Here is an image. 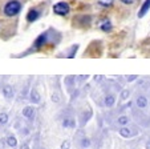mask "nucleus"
I'll return each instance as SVG.
<instances>
[{"mask_svg":"<svg viewBox=\"0 0 150 149\" xmlns=\"http://www.w3.org/2000/svg\"><path fill=\"white\" fill-rule=\"evenodd\" d=\"M60 149H71V141L69 140L62 141L61 145H60Z\"/></svg>","mask_w":150,"mask_h":149,"instance_id":"25","label":"nucleus"},{"mask_svg":"<svg viewBox=\"0 0 150 149\" xmlns=\"http://www.w3.org/2000/svg\"><path fill=\"white\" fill-rule=\"evenodd\" d=\"M1 93H3V96L7 98V100H11V98H13V96H15L13 88H12L11 85H4V87L1 88Z\"/></svg>","mask_w":150,"mask_h":149,"instance_id":"9","label":"nucleus"},{"mask_svg":"<svg viewBox=\"0 0 150 149\" xmlns=\"http://www.w3.org/2000/svg\"><path fill=\"white\" fill-rule=\"evenodd\" d=\"M91 116H92V111H89L88 115H86V112L81 113V116H80V120H81V121H80V125L82 127V125H84V124L86 123V121H88L89 118H91Z\"/></svg>","mask_w":150,"mask_h":149,"instance_id":"18","label":"nucleus"},{"mask_svg":"<svg viewBox=\"0 0 150 149\" xmlns=\"http://www.w3.org/2000/svg\"><path fill=\"white\" fill-rule=\"evenodd\" d=\"M69 4L65 3V1H60V3L54 4L53 6V12L56 15H60V16H65V15L69 14Z\"/></svg>","mask_w":150,"mask_h":149,"instance_id":"3","label":"nucleus"},{"mask_svg":"<svg viewBox=\"0 0 150 149\" xmlns=\"http://www.w3.org/2000/svg\"><path fill=\"white\" fill-rule=\"evenodd\" d=\"M104 104L106 108H112L116 104V96H114L113 93H106L104 97Z\"/></svg>","mask_w":150,"mask_h":149,"instance_id":"8","label":"nucleus"},{"mask_svg":"<svg viewBox=\"0 0 150 149\" xmlns=\"http://www.w3.org/2000/svg\"><path fill=\"white\" fill-rule=\"evenodd\" d=\"M94 80H96V83H102V81H105L104 76H96V77H94Z\"/></svg>","mask_w":150,"mask_h":149,"instance_id":"27","label":"nucleus"},{"mask_svg":"<svg viewBox=\"0 0 150 149\" xmlns=\"http://www.w3.org/2000/svg\"><path fill=\"white\" fill-rule=\"evenodd\" d=\"M7 146V141L6 140H0V149H4Z\"/></svg>","mask_w":150,"mask_h":149,"instance_id":"28","label":"nucleus"},{"mask_svg":"<svg viewBox=\"0 0 150 149\" xmlns=\"http://www.w3.org/2000/svg\"><path fill=\"white\" fill-rule=\"evenodd\" d=\"M20 9H21L20 1H17V0H9L8 3L4 6V14H6V16L12 17V16H16L20 12Z\"/></svg>","mask_w":150,"mask_h":149,"instance_id":"1","label":"nucleus"},{"mask_svg":"<svg viewBox=\"0 0 150 149\" xmlns=\"http://www.w3.org/2000/svg\"><path fill=\"white\" fill-rule=\"evenodd\" d=\"M6 141H7V145L11 146V148H16L17 146V140H16V137H15L13 135H9L8 137L6 138Z\"/></svg>","mask_w":150,"mask_h":149,"instance_id":"17","label":"nucleus"},{"mask_svg":"<svg viewBox=\"0 0 150 149\" xmlns=\"http://www.w3.org/2000/svg\"><path fill=\"white\" fill-rule=\"evenodd\" d=\"M77 49H79V45H73V47L71 48V52H69V53H68V56H67V57H69V59H72V57H74V55H76Z\"/></svg>","mask_w":150,"mask_h":149,"instance_id":"24","label":"nucleus"},{"mask_svg":"<svg viewBox=\"0 0 150 149\" xmlns=\"http://www.w3.org/2000/svg\"><path fill=\"white\" fill-rule=\"evenodd\" d=\"M40 149H44V148H40Z\"/></svg>","mask_w":150,"mask_h":149,"instance_id":"33","label":"nucleus"},{"mask_svg":"<svg viewBox=\"0 0 150 149\" xmlns=\"http://www.w3.org/2000/svg\"><path fill=\"white\" fill-rule=\"evenodd\" d=\"M35 115H36V111L35 107H25L23 109V116L27 118L28 121H33L35 120Z\"/></svg>","mask_w":150,"mask_h":149,"instance_id":"7","label":"nucleus"},{"mask_svg":"<svg viewBox=\"0 0 150 149\" xmlns=\"http://www.w3.org/2000/svg\"><path fill=\"white\" fill-rule=\"evenodd\" d=\"M137 79V76H126V81H134V80Z\"/></svg>","mask_w":150,"mask_h":149,"instance_id":"29","label":"nucleus"},{"mask_svg":"<svg viewBox=\"0 0 150 149\" xmlns=\"http://www.w3.org/2000/svg\"><path fill=\"white\" fill-rule=\"evenodd\" d=\"M116 123H117V125H120V127H125V125H129V124H130V118H129V116L122 115V116H118V117L116 118Z\"/></svg>","mask_w":150,"mask_h":149,"instance_id":"11","label":"nucleus"},{"mask_svg":"<svg viewBox=\"0 0 150 149\" xmlns=\"http://www.w3.org/2000/svg\"><path fill=\"white\" fill-rule=\"evenodd\" d=\"M29 101L32 103V104H39L40 101H41V96H40L39 91L36 89V88H32L31 92H29Z\"/></svg>","mask_w":150,"mask_h":149,"instance_id":"6","label":"nucleus"},{"mask_svg":"<svg viewBox=\"0 0 150 149\" xmlns=\"http://www.w3.org/2000/svg\"><path fill=\"white\" fill-rule=\"evenodd\" d=\"M136 104L137 107H138V109H146L147 105H149V98H147V96L145 95H138L136 97Z\"/></svg>","mask_w":150,"mask_h":149,"instance_id":"5","label":"nucleus"},{"mask_svg":"<svg viewBox=\"0 0 150 149\" xmlns=\"http://www.w3.org/2000/svg\"><path fill=\"white\" fill-rule=\"evenodd\" d=\"M145 148H146V149H150V140H147V143H146V145H145Z\"/></svg>","mask_w":150,"mask_h":149,"instance_id":"32","label":"nucleus"},{"mask_svg":"<svg viewBox=\"0 0 150 149\" xmlns=\"http://www.w3.org/2000/svg\"><path fill=\"white\" fill-rule=\"evenodd\" d=\"M39 16H40V12L37 11V9H29V12L27 14V20H28L29 23L36 21V20L39 19Z\"/></svg>","mask_w":150,"mask_h":149,"instance_id":"12","label":"nucleus"},{"mask_svg":"<svg viewBox=\"0 0 150 149\" xmlns=\"http://www.w3.org/2000/svg\"><path fill=\"white\" fill-rule=\"evenodd\" d=\"M113 0H98V4L101 7H110Z\"/></svg>","mask_w":150,"mask_h":149,"instance_id":"23","label":"nucleus"},{"mask_svg":"<svg viewBox=\"0 0 150 149\" xmlns=\"http://www.w3.org/2000/svg\"><path fill=\"white\" fill-rule=\"evenodd\" d=\"M77 144H79V146L81 149H86V148H89L91 146V140H89L86 136H84V137H81L80 140H77Z\"/></svg>","mask_w":150,"mask_h":149,"instance_id":"14","label":"nucleus"},{"mask_svg":"<svg viewBox=\"0 0 150 149\" xmlns=\"http://www.w3.org/2000/svg\"><path fill=\"white\" fill-rule=\"evenodd\" d=\"M8 115H7L6 112H1L0 113V124H1V125H6L7 123H8Z\"/></svg>","mask_w":150,"mask_h":149,"instance_id":"20","label":"nucleus"},{"mask_svg":"<svg viewBox=\"0 0 150 149\" xmlns=\"http://www.w3.org/2000/svg\"><path fill=\"white\" fill-rule=\"evenodd\" d=\"M133 115H134V117L137 118V121L141 124L142 127H149L150 125V118L147 117L144 112H142V109H139V113H138V109L133 111Z\"/></svg>","mask_w":150,"mask_h":149,"instance_id":"4","label":"nucleus"},{"mask_svg":"<svg viewBox=\"0 0 150 149\" xmlns=\"http://www.w3.org/2000/svg\"><path fill=\"white\" fill-rule=\"evenodd\" d=\"M65 85L68 87V91L71 92V91L74 88V85H76V79H74L73 76H68V77H65Z\"/></svg>","mask_w":150,"mask_h":149,"instance_id":"15","label":"nucleus"},{"mask_svg":"<svg viewBox=\"0 0 150 149\" xmlns=\"http://www.w3.org/2000/svg\"><path fill=\"white\" fill-rule=\"evenodd\" d=\"M120 135H121V137L124 138H132L134 137L136 135H138V129H137L136 125H125V127H121L120 128Z\"/></svg>","mask_w":150,"mask_h":149,"instance_id":"2","label":"nucleus"},{"mask_svg":"<svg viewBox=\"0 0 150 149\" xmlns=\"http://www.w3.org/2000/svg\"><path fill=\"white\" fill-rule=\"evenodd\" d=\"M129 96H130V91H129V89H122L121 91V95H120V98H121L122 101H125V100H127V98H129Z\"/></svg>","mask_w":150,"mask_h":149,"instance_id":"19","label":"nucleus"},{"mask_svg":"<svg viewBox=\"0 0 150 149\" xmlns=\"http://www.w3.org/2000/svg\"><path fill=\"white\" fill-rule=\"evenodd\" d=\"M20 135L21 136H28L29 135V129L28 128H21V129H20Z\"/></svg>","mask_w":150,"mask_h":149,"instance_id":"26","label":"nucleus"},{"mask_svg":"<svg viewBox=\"0 0 150 149\" xmlns=\"http://www.w3.org/2000/svg\"><path fill=\"white\" fill-rule=\"evenodd\" d=\"M62 127L74 128V118L73 117H64V120H62Z\"/></svg>","mask_w":150,"mask_h":149,"instance_id":"16","label":"nucleus"},{"mask_svg":"<svg viewBox=\"0 0 150 149\" xmlns=\"http://www.w3.org/2000/svg\"><path fill=\"white\" fill-rule=\"evenodd\" d=\"M134 0H121V3H124V4H132Z\"/></svg>","mask_w":150,"mask_h":149,"instance_id":"31","label":"nucleus"},{"mask_svg":"<svg viewBox=\"0 0 150 149\" xmlns=\"http://www.w3.org/2000/svg\"><path fill=\"white\" fill-rule=\"evenodd\" d=\"M47 41H48V34L40 35V36L36 39V41H35V48H41Z\"/></svg>","mask_w":150,"mask_h":149,"instance_id":"10","label":"nucleus"},{"mask_svg":"<svg viewBox=\"0 0 150 149\" xmlns=\"http://www.w3.org/2000/svg\"><path fill=\"white\" fill-rule=\"evenodd\" d=\"M101 29L104 32H109L112 29V24H110V21H104L102 23V26H101Z\"/></svg>","mask_w":150,"mask_h":149,"instance_id":"21","label":"nucleus"},{"mask_svg":"<svg viewBox=\"0 0 150 149\" xmlns=\"http://www.w3.org/2000/svg\"><path fill=\"white\" fill-rule=\"evenodd\" d=\"M149 9H150V0H145L142 7H141V9H139V12H138V17H144L145 15L147 14Z\"/></svg>","mask_w":150,"mask_h":149,"instance_id":"13","label":"nucleus"},{"mask_svg":"<svg viewBox=\"0 0 150 149\" xmlns=\"http://www.w3.org/2000/svg\"><path fill=\"white\" fill-rule=\"evenodd\" d=\"M20 149H31V148H29L28 143H24V144H21V146H20Z\"/></svg>","mask_w":150,"mask_h":149,"instance_id":"30","label":"nucleus"},{"mask_svg":"<svg viewBox=\"0 0 150 149\" xmlns=\"http://www.w3.org/2000/svg\"><path fill=\"white\" fill-rule=\"evenodd\" d=\"M52 101H53L54 104H59V103L61 101V96H60V93L53 92V95H52Z\"/></svg>","mask_w":150,"mask_h":149,"instance_id":"22","label":"nucleus"}]
</instances>
